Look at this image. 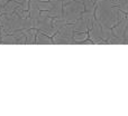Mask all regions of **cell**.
Masks as SVG:
<instances>
[{
	"mask_svg": "<svg viewBox=\"0 0 128 116\" xmlns=\"http://www.w3.org/2000/svg\"><path fill=\"white\" fill-rule=\"evenodd\" d=\"M35 44H53V39L48 35L44 34L43 31L37 30L36 34V42Z\"/></svg>",
	"mask_w": 128,
	"mask_h": 116,
	"instance_id": "6da1fadb",
	"label": "cell"
},
{
	"mask_svg": "<svg viewBox=\"0 0 128 116\" xmlns=\"http://www.w3.org/2000/svg\"><path fill=\"white\" fill-rule=\"evenodd\" d=\"M75 1H79V2H81V3H83V2H88V1H90V0H75Z\"/></svg>",
	"mask_w": 128,
	"mask_h": 116,
	"instance_id": "7a4b0ae2",
	"label": "cell"
},
{
	"mask_svg": "<svg viewBox=\"0 0 128 116\" xmlns=\"http://www.w3.org/2000/svg\"><path fill=\"white\" fill-rule=\"evenodd\" d=\"M29 1H33V2H40V1H47V0H29Z\"/></svg>",
	"mask_w": 128,
	"mask_h": 116,
	"instance_id": "3957f363",
	"label": "cell"
}]
</instances>
